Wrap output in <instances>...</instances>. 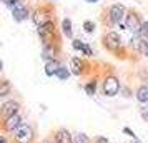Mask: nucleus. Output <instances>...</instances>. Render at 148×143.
Returning <instances> with one entry per match:
<instances>
[{
  "mask_svg": "<svg viewBox=\"0 0 148 143\" xmlns=\"http://www.w3.org/2000/svg\"><path fill=\"white\" fill-rule=\"evenodd\" d=\"M37 32L40 35V38L43 40V45H50V42H52V38H53V35H55L53 22L50 20V22H47V23L40 25V27L37 28Z\"/></svg>",
  "mask_w": 148,
  "mask_h": 143,
  "instance_id": "f257e3e1",
  "label": "nucleus"
},
{
  "mask_svg": "<svg viewBox=\"0 0 148 143\" xmlns=\"http://www.w3.org/2000/svg\"><path fill=\"white\" fill-rule=\"evenodd\" d=\"M120 90V82L116 77H107L103 80V93L107 96H115Z\"/></svg>",
  "mask_w": 148,
  "mask_h": 143,
  "instance_id": "f03ea898",
  "label": "nucleus"
},
{
  "mask_svg": "<svg viewBox=\"0 0 148 143\" xmlns=\"http://www.w3.org/2000/svg\"><path fill=\"white\" fill-rule=\"evenodd\" d=\"M34 140V130L28 125H22L20 128L15 131V142L17 143H32Z\"/></svg>",
  "mask_w": 148,
  "mask_h": 143,
  "instance_id": "7ed1b4c3",
  "label": "nucleus"
},
{
  "mask_svg": "<svg viewBox=\"0 0 148 143\" xmlns=\"http://www.w3.org/2000/svg\"><path fill=\"white\" fill-rule=\"evenodd\" d=\"M127 15H125V7L121 5V3H115L110 7L108 10V18L112 23H121V20L125 18Z\"/></svg>",
  "mask_w": 148,
  "mask_h": 143,
  "instance_id": "20e7f679",
  "label": "nucleus"
},
{
  "mask_svg": "<svg viewBox=\"0 0 148 143\" xmlns=\"http://www.w3.org/2000/svg\"><path fill=\"white\" fill-rule=\"evenodd\" d=\"M18 110H20V103L15 102V100H8L2 105V116H3V120H7L10 116H14L18 113Z\"/></svg>",
  "mask_w": 148,
  "mask_h": 143,
  "instance_id": "39448f33",
  "label": "nucleus"
},
{
  "mask_svg": "<svg viewBox=\"0 0 148 143\" xmlns=\"http://www.w3.org/2000/svg\"><path fill=\"white\" fill-rule=\"evenodd\" d=\"M103 43H105V47L110 48V50H116V48H120V45H121V38H120V35L118 34L110 32V34L105 35Z\"/></svg>",
  "mask_w": 148,
  "mask_h": 143,
  "instance_id": "423d86ee",
  "label": "nucleus"
},
{
  "mask_svg": "<svg viewBox=\"0 0 148 143\" xmlns=\"http://www.w3.org/2000/svg\"><path fill=\"white\" fill-rule=\"evenodd\" d=\"M20 127H22V118L18 113L7 118V120H3V130H7V131H17Z\"/></svg>",
  "mask_w": 148,
  "mask_h": 143,
  "instance_id": "0eeeda50",
  "label": "nucleus"
},
{
  "mask_svg": "<svg viewBox=\"0 0 148 143\" xmlns=\"http://www.w3.org/2000/svg\"><path fill=\"white\" fill-rule=\"evenodd\" d=\"M12 14H14V18L17 22H22L23 18H27V15H28V8L23 5V3H17L14 8H12Z\"/></svg>",
  "mask_w": 148,
  "mask_h": 143,
  "instance_id": "6e6552de",
  "label": "nucleus"
},
{
  "mask_svg": "<svg viewBox=\"0 0 148 143\" xmlns=\"http://www.w3.org/2000/svg\"><path fill=\"white\" fill-rule=\"evenodd\" d=\"M55 143H73V135L65 128H60L55 133Z\"/></svg>",
  "mask_w": 148,
  "mask_h": 143,
  "instance_id": "1a4fd4ad",
  "label": "nucleus"
},
{
  "mask_svg": "<svg viewBox=\"0 0 148 143\" xmlns=\"http://www.w3.org/2000/svg\"><path fill=\"white\" fill-rule=\"evenodd\" d=\"M125 20H127V28H128V30L140 32L141 23L138 22V15H136V14H128L127 17H125Z\"/></svg>",
  "mask_w": 148,
  "mask_h": 143,
  "instance_id": "9d476101",
  "label": "nucleus"
},
{
  "mask_svg": "<svg viewBox=\"0 0 148 143\" xmlns=\"http://www.w3.org/2000/svg\"><path fill=\"white\" fill-rule=\"evenodd\" d=\"M62 67V63L58 60H48L47 62V65H45V73H47L48 77H52V75H57L58 73V70H60Z\"/></svg>",
  "mask_w": 148,
  "mask_h": 143,
  "instance_id": "9b49d317",
  "label": "nucleus"
},
{
  "mask_svg": "<svg viewBox=\"0 0 148 143\" xmlns=\"http://www.w3.org/2000/svg\"><path fill=\"white\" fill-rule=\"evenodd\" d=\"M70 65H72V72H73L75 75L83 73V67H85V63H83V60H80L78 57H73V58L70 60Z\"/></svg>",
  "mask_w": 148,
  "mask_h": 143,
  "instance_id": "f8f14e48",
  "label": "nucleus"
},
{
  "mask_svg": "<svg viewBox=\"0 0 148 143\" xmlns=\"http://www.w3.org/2000/svg\"><path fill=\"white\" fill-rule=\"evenodd\" d=\"M73 48L75 50H80V52H83V55H87V57H92L93 55V52H92V48L88 47L85 42H82V40H73Z\"/></svg>",
  "mask_w": 148,
  "mask_h": 143,
  "instance_id": "ddd939ff",
  "label": "nucleus"
},
{
  "mask_svg": "<svg viewBox=\"0 0 148 143\" xmlns=\"http://www.w3.org/2000/svg\"><path fill=\"white\" fill-rule=\"evenodd\" d=\"M136 100L141 103H148V87L141 85L140 88L136 90Z\"/></svg>",
  "mask_w": 148,
  "mask_h": 143,
  "instance_id": "4468645a",
  "label": "nucleus"
},
{
  "mask_svg": "<svg viewBox=\"0 0 148 143\" xmlns=\"http://www.w3.org/2000/svg\"><path fill=\"white\" fill-rule=\"evenodd\" d=\"M62 30H63V34L67 35L68 38H72L73 30H72V20L70 18H63V22H62Z\"/></svg>",
  "mask_w": 148,
  "mask_h": 143,
  "instance_id": "2eb2a0df",
  "label": "nucleus"
},
{
  "mask_svg": "<svg viewBox=\"0 0 148 143\" xmlns=\"http://www.w3.org/2000/svg\"><path fill=\"white\" fill-rule=\"evenodd\" d=\"M136 48H138L140 55H143V57H147L148 55V42L147 40H140L138 42V45H136Z\"/></svg>",
  "mask_w": 148,
  "mask_h": 143,
  "instance_id": "dca6fc26",
  "label": "nucleus"
},
{
  "mask_svg": "<svg viewBox=\"0 0 148 143\" xmlns=\"http://www.w3.org/2000/svg\"><path fill=\"white\" fill-rule=\"evenodd\" d=\"M85 92H87V95L93 96V95H95V92H97V82H95V80L88 82L87 85H85Z\"/></svg>",
  "mask_w": 148,
  "mask_h": 143,
  "instance_id": "f3484780",
  "label": "nucleus"
},
{
  "mask_svg": "<svg viewBox=\"0 0 148 143\" xmlns=\"http://www.w3.org/2000/svg\"><path fill=\"white\" fill-rule=\"evenodd\" d=\"M73 143H90V138H88L85 133H75L73 135Z\"/></svg>",
  "mask_w": 148,
  "mask_h": 143,
  "instance_id": "a211bd4d",
  "label": "nucleus"
},
{
  "mask_svg": "<svg viewBox=\"0 0 148 143\" xmlns=\"http://www.w3.org/2000/svg\"><path fill=\"white\" fill-rule=\"evenodd\" d=\"M57 77H58L60 80H67L68 77H70V72H68V68L62 65V67H60V70H58V73H57Z\"/></svg>",
  "mask_w": 148,
  "mask_h": 143,
  "instance_id": "6ab92c4d",
  "label": "nucleus"
},
{
  "mask_svg": "<svg viewBox=\"0 0 148 143\" xmlns=\"http://www.w3.org/2000/svg\"><path fill=\"white\" fill-rule=\"evenodd\" d=\"M138 34H140V37L143 38V40H147V38H148V20L141 23L140 32H138Z\"/></svg>",
  "mask_w": 148,
  "mask_h": 143,
  "instance_id": "aec40b11",
  "label": "nucleus"
},
{
  "mask_svg": "<svg viewBox=\"0 0 148 143\" xmlns=\"http://www.w3.org/2000/svg\"><path fill=\"white\" fill-rule=\"evenodd\" d=\"M8 92H10V85H8L7 80L2 82V87H0V96H7Z\"/></svg>",
  "mask_w": 148,
  "mask_h": 143,
  "instance_id": "412c9836",
  "label": "nucleus"
},
{
  "mask_svg": "<svg viewBox=\"0 0 148 143\" xmlns=\"http://www.w3.org/2000/svg\"><path fill=\"white\" fill-rule=\"evenodd\" d=\"M83 28H85L87 32H93V30H95V23H93V22H90V20L83 22Z\"/></svg>",
  "mask_w": 148,
  "mask_h": 143,
  "instance_id": "4be33fe9",
  "label": "nucleus"
},
{
  "mask_svg": "<svg viewBox=\"0 0 148 143\" xmlns=\"http://www.w3.org/2000/svg\"><path fill=\"white\" fill-rule=\"evenodd\" d=\"M95 143H108V138H105V136H97L95 138Z\"/></svg>",
  "mask_w": 148,
  "mask_h": 143,
  "instance_id": "5701e85b",
  "label": "nucleus"
},
{
  "mask_svg": "<svg viewBox=\"0 0 148 143\" xmlns=\"http://www.w3.org/2000/svg\"><path fill=\"white\" fill-rule=\"evenodd\" d=\"M141 116L148 122V107H147V108H141Z\"/></svg>",
  "mask_w": 148,
  "mask_h": 143,
  "instance_id": "b1692460",
  "label": "nucleus"
},
{
  "mask_svg": "<svg viewBox=\"0 0 148 143\" xmlns=\"http://www.w3.org/2000/svg\"><path fill=\"white\" fill-rule=\"evenodd\" d=\"M85 2H88V3H95V2H98V0H85Z\"/></svg>",
  "mask_w": 148,
  "mask_h": 143,
  "instance_id": "393cba45",
  "label": "nucleus"
},
{
  "mask_svg": "<svg viewBox=\"0 0 148 143\" xmlns=\"http://www.w3.org/2000/svg\"><path fill=\"white\" fill-rule=\"evenodd\" d=\"M0 143H7V138H5V136H2V142Z\"/></svg>",
  "mask_w": 148,
  "mask_h": 143,
  "instance_id": "a878e982",
  "label": "nucleus"
},
{
  "mask_svg": "<svg viewBox=\"0 0 148 143\" xmlns=\"http://www.w3.org/2000/svg\"><path fill=\"white\" fill-rule=\"evenodd\" d=\"M43 143H55V140L52 142V140H43Z\"/></svg>",
  "mask_w": 148,
  "mask_h": 143,
  "instance_id": "bb28decb",
  "label": "nucleus"
}]
</instances>
